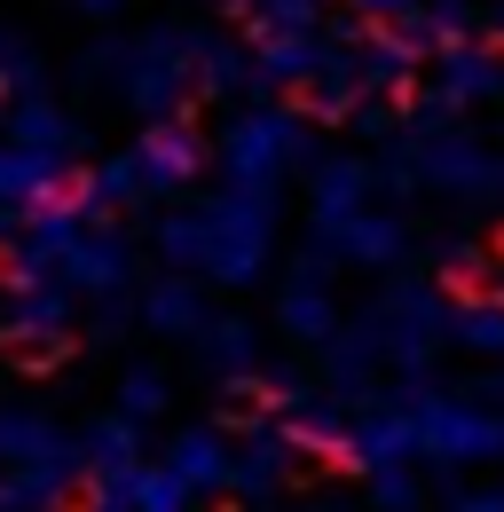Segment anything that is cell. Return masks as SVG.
Listing matches in <instances>:
<instances>
[{"mask_svg": "<svg viewBox=\"0 0 504 512\" xmlns=\"http://www.w3.org/2000/svg\"><path fill=\"white\" fill-rule=\"evenodd\" d=\"M174 481H182V489H205V481H221V442H213V434H189V442L174 449Z\"/></svg>", "mask_w": 504, "mask_h": 512, "instance_id": "1", "label": "cell"}, {"mask_svg": "<svg viewBox=\"0 0 504 512\" xmlns=\"http://www.w3.org/2000/svg\"><path fill=\"white\" fill-rule=\"evenodd\" d=\"M126 410H158V379H126Z\"/></svg>", "mask_w": 504, "mask_h": 512, "instance_id": "2", "label": "cell"}, {"mask_svg": "<svg viewBox=\"0 0 504 512\" xmlns=\"http://www.w3.org/2000/svg\"><path fill=\"white\" fill-rule=\"evenodd\" d=\"M465 512H504V497H473V505H465Z\"/></svg>", "mask_w": 504, "mask_h": 512, "instance_id": "3", "label": "cell"}]
</instances>
